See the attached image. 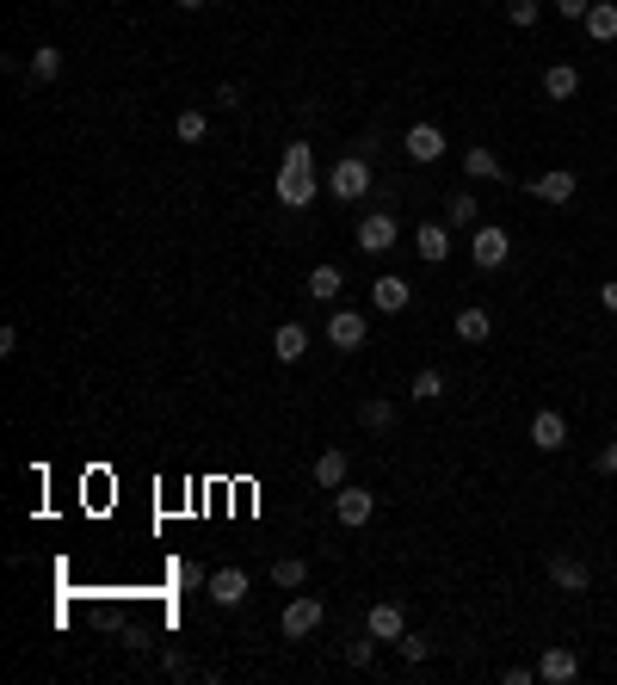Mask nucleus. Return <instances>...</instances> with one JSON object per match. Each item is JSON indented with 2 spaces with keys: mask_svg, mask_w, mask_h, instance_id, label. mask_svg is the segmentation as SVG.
Here are the masks:
<instances>
[{
  "mask_svg": "<svg viewBox=\"0 0 617 685\" xmlns=\"http://www.w3.org/2000/svg\"><path fill=\"white\" fill-rule=\"evenodd\" d=\"M531 445H537V451H562V445H568V420H562L556 408H537V414H531Z\"/></svg>",
  "mask_w": 617,
  "mask_h": 685,
  "instance_id": "obj_12",
  "label": "nucleus"
},
{
  "mask_svg": "<svg viewBox=\"0 0 617 685\" xmlns=\"http://www.w3.org/2000/svg\"><path fill=\"white\" fill-rule=\"evenodd\" d=\"M365 630H371L377 642H395V636L408 630V618H402V605H389V599H383V605H371V611H365Z\"/></svg>",
  "mask_w": 617,
  "mask_h": 685,
  "instance_id": "obj_16",
  "label": "nucleus"
},
{
  "mask_svg": "<svg viewBox=\"0 0 617 685\" xmlns=\"http://www.w3.org/2000/svg\"><path fill=\"white\" fill-rule=\"evenodd\" d=\"M303 352H309V328H303V321H278V334H272V358H278V365H297Z\"/></svg>",
  "mask_w": 617,
  "mask_h": 685,
  "instance_id": "obj_14",
  "label": "nucleus"
},
{
  "mask_svg": "<svg viewBox=\"0 0 617 685\" xmlns=\"http://www.w3.org/2000/svg\"><path fill=\"white\" fill-rule=\"evenodd\" d=\"M371 655H377V636H371V630L358 636V642H346V661H352V667H371Z\"/></svg>",
  "mask_w": 617,
  "mask_h": 685,
  "instance_id": "obj_32",
  "label": "nucleus"
},
{
  "mask_svg": "<svg viewBox=\"0 0 617 685\" xmlns=\"http://www.w3.org/2000/svg\"><path fill=\"white\" fill-rule=\"evenodd\" d=\"M321 192H328V186H321L315 161H284V167H278V204H284V210H309Z\"/></svg>",
  "mask_w": 617,
  "mask_h": 685,
  "instance_id": "obj_1",
  "label": "nucleus"
},
{
  "mask_svg": "<svg viewBox=\"0 0 617 685\" xmlns=\"http://www.w3.org/2000/svg\"><path fill=\"white\" fill-rule=\"evenodd\" d=\"M537 679H543V685H568V679H580V655H574V648H543Z\"/></svg>",
  "mask_w": 617,
  "mask_h": 685,
  "instance_id": "obj_13",
  "label": "nucleus"
},
{
  "mask_svg": "<svg viewBox=\"0 0 617 685\" xmlns=\"http://www.w3.org/2000/svg\"><path fill=\"white\" fill-rule=\"evenodd\" d=\"M303 581H309V562H303V556H278V562H272V587H278V593H297Z\"/></svg>",
  "mask_w": 617,
  "mask_h": 685,
  "instance_id": "obj_23",
  "label": "nucleus"
},
{
  "mask_svg": "<svg viewBox=\"0 0 617 685\" xmlns=\"http://www.w3.org/2000/svg\"><path fill=\"white\" fill-rule=\"evenodd\" d=\"M463 173H469V179H506L500 155H494V149H482V142H476V149L463 155Z\"/></svg>",
  "mask_w": 617,
  "mask_h": 685,
  "instance_id": "obj_24",
  "label": "nucleus"
},
{
  "mask_svg": "<svg viewBox=\"0 0 617 685\" xmlns=\"http://www.w3.org/2000/svg\"><path fill=\"white\" fill-rule=\"evenodd\" d=\"M321 186L334 192V204H358V198L371 192V161L365 155H346V161H334V173L321 179Z\"/></svg>",
  "mask_w": 617,
  "mask_h": 685,
  "instance_id": "obj_2",
  "label": "nucleus"
},
{
  "mask_svg": "<svg viewBox=\"0 0 617 685\" xmlns=\"http://www.w3.org/2000/svg\"><path fill=\"white\" fill-rule=\"evenodd\" d=\"M439 395H445V377H439V371H414V402H426V408H432Z\"/></svg>",
  "mask_w": 617,
  "mask_h": 685,
  "instance_id": "obj_29",
  "label": "nucleus"
},
{
  "mask_svg": "<svg viewBox=\"0 0 617 685\" xmlns=\"http://www.w3.org/2000/svg\"><path fill=\"white\" fill-rule=\"evenodd\" d=\"M179 7H186V13H198V7H210V0H179Z\"/></svg>",
  "mask_w": 617,
  "mask_h": 685,
  "instance_id": "obj_38",
  "label": "nucleus"
},
{
  "mask_svg": "<svg viewBox=\"0 0 617 685\" xmlns=\"http://www.w3.org/2000/svg\"><path fill=\"white\" fill-rule=\"evenodd\" d=\"M340 291H346V272H340V266H315V272H309V297H315V303L334 309Z\"/></svg>",
  "mask_w": 617,
  "mask_h": 685,
  "instance_id": "obj_21",
  "label": "nucleus"
},
{
  "mask_svg": "<svg viewBox=\"0 0 617 685\" xmlns=\"http://www.w3.org/2000/svg\"><path fill=\"white\" fill-rule=\"evenodd\" d=\"M56 75H62V50L38 44V50H31V81H56Z\"/></svg>",
  "mask_w": 617,
  "mask_h": 685,
  "instance_id": "obj_27",
  "label": "nucleus"
},
{
  "mask_svg": "<svg viewBox=\"0 0 617 685\" xmlns=\"http://www.w3.org/2000/svg\"><path fill=\"white\" fill-rule=\"evenodd\" d=\"M469 260H476V272H500L506 260H513V235H506L500 223H476V235H469Z\"/></svg>",
  "mask_w": 617,
  "mask_h": 685,
  "instance_id": "obj_3",
  "label": "nucleus"
},
{
  "mask_svg": "<svg viewBox=\"0 0 617 685\" xmlns=\"http://www.w3.org/2000/svg\"><path fill=\"white\" fill-rule=\"evenodd\" d=\"M371 513H377V494L371 488H334V519L346 525V531H358V525H371Z\"/></svg>",
  "mask_w": 617,
  "mask_h": 685,
  "instance_id": "obj_5",
  "label": "nucleus"
},
{
  "mask_svg": "<svg viewBox=\"0 0 617 685\" xmlns=\"http://www.w3.org/2000/svg\"><path fill=\"white\" fill-rule=\"evenodd\" d=\"M216 105H223V112H241V87L223 81V87H216Z\"/></svg>",
  "mask_w": 617,
  "mask_h": 685,
  "instance_id": "obj_33",
  "label": "nucleus"
},
{
  "mask_svg": "<svg viewBox=\"0 0 617 685\" xmlns=\"http://www.w3.org/2000/svg\"><path fill=\"white\" fill-rule=\"evenodd\" d=\"M358 426H365V432H389V426H395V402H383V395H371V402L358 408Z\"/></svg>",
  "mask_w": 617,
  "mask_h": 685,
  "instance_id": "obj_26",
  "label": "nucleus"
},
{
  "mask_svg": "<svg viewBox=\"0 0 617 685\" xmlns=\"http://www.w3.org/2000/svg\"><path fill=\"white\" fill-rule=\"evenodd\" d=\"M574 93H580V68L574 62L543 68V99H574Z\"/></svg>",
  "mask_w": 617,
  "mask_h": 685,
  "instance_id": "obj_19",
  "label": "nucleus"
},
{
  "mask_svg": "<svg viewBox=\"0 0 617 685\" xmlns=\"http://www.w3.org/2000/svg\"><path fill=\"white\" fill-rule=\"evenodd\" d=\"M210 599H216V605H241V599H247V574H241V568H216V574H210Z\"/></svg>",
  "mask_w": 617,
  "mask_h": 685,
  "instance_id": "obj_18",
  "label": "nucleus"
},
{
  "mask_svg": "<svg viewBox=\"0 0 617 685\" xmlns=\"http://www.w3.org/2000/svg\"><path fill=\"white\" fill-rule=\"evenodd\" d=\"M506 19H513L519 31H525V25H537V19H543V0H506Z\"/></svg>",
  "mask_w": 617,
  "mask_h": 685,
  "instance_id": "obj_30",
  "label": "nucleus"
},
{
  "mask_svg": "<svg viewBox=\"0 0 617 685\" xmlns=\"http://www.w3.org/2000/svg\"><path fill=\"white\" fill-rule=\"evenodd\" d=\"M179 587H210V574L198 562H186V568H179Z\"/></svg>",
  "mask_w": 617,
  "mask_h": 685,
  "instance_id": "obj_36",
  "label": "nucleus"
},
{
  "mask_svg": "<svg viewBox=\"0 0 617 685\" xmlns=\"http://www.w3.org/2000/svg\"><path fill=\"white\" fill-rule=\"evenodd\" d=\"M445 223L451 229H476V192H445Z\"/></svg>",
  "mask_w": 617,
  "mask_h": 685,
  "instance_id": "obj_25",
  "label": "nucleus"
},
{
  "mask_svg": "<svg viewBox=\"0 0 617 685\" xmlns=\"http://www.w3.org/2000/svg\"><path fill=\"white\" fill-rule=\"evenodd\" d=\"M328 346L334 352H358V346H365V315H358V309H334L328 315Z\"/></svg>",
  "mask_w": 617,
  "mask_h": 685,
  "instance_id": "obj_8",
  "label": "nucleus"
},
{
  "mask_svg": "<svg viewBox=\"0 0 617 685\" xmlns=\"http://www.w3.org/2000/svg\"><path fill=\"white\" fill-rule=\"evenodd\" d=\"M173 136H179V142H204V136H210V118H204V112H179V118H173Z\"/></svg>",
  "mask_w": 617,
  "mask_h": 685,
  "instance_id": "obj_28",
  "label": "nucleus"
},
{
  "mask_svg": "<svg viewBox=\"0 0 617 685\" xmlns=\"http://www.w3.org/2000/svg\"><path fill=\"white\" fill-rule=\"evenodd\" d=\"M599 309H605V315H617V278H605V284H599Z\"/></svg>",
  "mask_w": 617,
  "mask_h": 685,
  "instance_id": "obj_37",
  "label": "nucleus"
},
{
  "mask_svg": "<svg viewBox=\"0 0 617 685\" xmlns=\"http://www.w3.org/2000/svg\"><path fill=\"white\" fill-rule=\"evenodd\" d=\"M550 581H556L562 593H587L593 574H587V562H580V556H550Z\"/></svg>",
  "mask_w": 617,
  "mask_h": 685,
  "instance_id": "obj_15",
  "label": "nucleus"
},
{
  "mask_svg": "<svg viewBox=\"0 0 617 685\" xmlns=\"http://www.w3.org/2000/svg\"><path fill=\"white\" fill-rule=\"evenodd\" d=\"M580 25H587V38H593V44H611V38H617V7H611V0H593Z\"/></svg>",
  "mask_w": 617,
  "mask_h": 685,
  "instance_id": "obj_20",
  "label": "nucleus"
},
{
  "mask_svg": "<svg viewBox=\"0 0 617 685\" xmlns=\"http://www.w3.org/2000/svg\"><path fill=\"white\" fill-rule=\"evenodd\" d=\"M346 470H352V463H346V451H321L315 457V488H346Z\"/></svg>",
  "mask_w": 617,
  "mask_h": 685,
  "instance_id": "obj_22",
  "label": "nucleus"
},
{
  "mask_svg": "<svg viewBox=\"0 0 617 685\" xmlns=\"http://www.w3.org/2000/svg\"><path fill=\"white\" fill-rule=\"evenodd\" d=\"M494 334V315L482 309V303H469V309H457V340H469V346H482Z\"/></svg>",
  "mask_w": 617,
  "mask_h": 685,
  "instance_id": "obj_17",
  "label": "nucleus"
},
{
  "mask_svg": "<svg viewBox=\"0 0 617 685\" xmlns=\"http://www.w3.org/2000/svg\"><path fill=\"white\" fill-rule=\"evenodd\" d=\"M414 254H420L426 266H445V260H451V223H420V229H414Z\"/></svg>",
  "mask_w": 617,
  "mask_h": 685,
  "instance_id": "obj_10",
  "label": "nucleus"
},
{
  "mask_svg": "<svg viewBox=\"0 0 617 685\" xmlns=\"http://www.w3.org/2000/svg\"><path fill=\"white\" fill-rule=\"evenodd\" d=\"M525 192H531L537 204H568V198L580 192V179H574L568 167H556V173H537V179H531V186H525Z\"/></svg>",
  "mask_w": 617,
  "mask_h": 685,
  "instance_id": "obj_9",
  "label": "nucleus"
},
{
  "mask_svg": "<svg viewBox=\"0 0 617 685\" xmlns=\"http://www.w3.org/2000/svg\"><path fill=\"white\" fill-rule=\"evenodd\" d=\"M402 149H408V161H420V167H439V161H445V130H439V124H414V130L402 136Z\"/></svg>",
  "mask_w": 617,
  "mask_h": 685,
  "instance_id": "obj_7",
  "label": "nucleus"
},
{
  "mask_svg": "<svg viewBox=\"0 0 617 685\" xmlns=\"http://www.w3.org/2000/svg\"><path fill=\"white\" fill-rule=\"evenodd\" d=\"M593 463H599V476H617V439H611V445H599V457H593Z\"/></svg>",
  "mask_w": 617,
  "mask_h": 685,
  "instance_id": "obj_35",
  "label": "nucleus"
},
{
  "mask_svg": "<svg viewBox=\"0 0 617 685\" xmlns=\"http://www.w3.org/2000/svg\"><path fill=\"white\" fill-rule=\"evenodd\" d=\"M587 7H593V0H556V13H562V19H574V25L587 19Z\"/></svg>",
  "mask_w": 617,
  "mask_h": 685,
  "instance_id": "obj_34",
  "label": "nucleus"
},
{
  "mask_svg": "<svg viewBox=\"0 0 617 685\" xmlns=\"http://www.w3.org/2000/svg\"><path fill=\"white\" fill-rule=\"evenodd\" d=\"M395 648H402V661H426V655H432V636L402 630V636H395Z\"/></svg>",
  "mask_w": 617,
  "mask_h": 685,
  "instance_id": "obj_31",
  "label": "nucleus"
},
{
  "mask_svg": "<svg viewBox=\"0 0 617 685\" xmlns=\"http://www.w3.org/2000/svg\"><path fill=\"white\" fill-rule=\"evenodd\" d=\"M395 235H402V229H395V216H389V210L358 216V254H389Z\"/></svg>",
  "mask_w": 617,
  "mask_h": 685,
  "instance_id": "obj_6",
  "label": "nucleus"
},
{
  "mask_svg": "<svg viewBox=\"0 0 617 685\" xmlns=\"http://www.w3.org/2000/svg\"><path fill=\"white\" fill-rule=\"evenodd\" d=\"M414 303V291H408V278H395V272H383L377 284H371V309L377 315H402Z\"/></svg>",
  "mask_w": 617,
  "mask_h": 685,
  "instance_id": "obj_11",
  "label": "nucleus"
},
{
  "mask_svg": "<svg viewBox=\"0 0 617 685\" xmlns=\"http://www.w3.org/2000/svg\"><path fill=\"white\" fill-rule=\"evenodd\" d=\"M278 630H284V642H303V636H315V630H321V599H315V593H297V599L284 605Z\"/></svg>",
  "mask_w": 617,
  "mask_h": 685,
  "instance_id": "obj_4",
  "label": "nucleus"
}]
</instances>
